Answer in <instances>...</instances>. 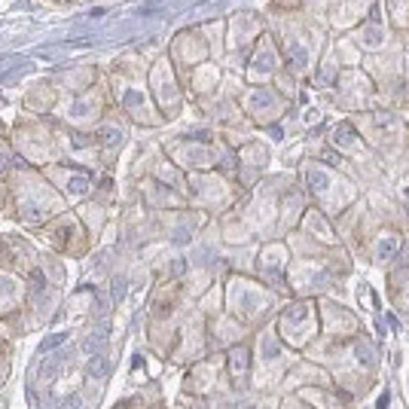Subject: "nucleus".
I'll return each instance as SVG.
<instances>
[{
    "label": "nucleus",
    "mask_w": 409,
    "mask_h": 409,
    "mask_svg": "<svg viewBox=\"0 0 409 409\" xmlns=\"http://www.w3.org/2000/svg\"><path fill=\"white\" fill-rule=\"evenodd\" d=\"M104 342H107V336H104V330H98L95 336H89L86 342H83V351L86 354H98L101 348H104Z\"/></svg>",
    "instance_id": "obj_1"
},
{
    "label": "nucleus",
    "mask_w": 409,
    "mask_h": 409,
    "mask_svg": "<svg viewBox=\"0 0 409 409\" xmlns=\"http://www.w3.org/2000/svg\"><path fill=\"white\" fill-rule=\"evenodd\" d=\"M86 372L92 379H101L107 372V357H92V360H89V367H86Z\"/></svg>",
    "instance_id": "obj_2"
},
{
    "label": "nucleus",
    "mask_w": 409,
    "mask_h": 409,
    "mask_svg": "<svg viewBox=\"0 0 409 409\" xmlns=\"http://www.w3.org/2000/svg\"><path fill=\"white\" fill-rule=\"evenodd\" d=\"M394 247H397V242H394V238H385V242H382V247H379V257H382V260H388Z\"/></svg>",
    "instance_id": "obj_3"
},
{
    "label": "nucleus",
    "mask_w": 409,
    "mask_h": 409,
    "mask_svg": "<svg viewBox=\"0 0 409 409\" xmlns=\"http://www.w3.org/2000/svg\"><path fill=\"white\" fill-rule=\"evenodd\" d=\"M122 293H126V281L116 278V284H113V299H122Z\"/></svg>",
    "instance_id": "obj_4"
},
{
    "label": "nucleus",
    "mask_w": 409,
    "mask_h": 409,
    "mask_svg": "<svg viewBox=\"0 0 409 409\" xmlns=\"http://www.w3.org/2000/svg\"><path fill=\"white\" fill-rule=\"evenodd\" d=\"M76 406H79V397H76V394H71V397L61 403V409H76Z\"/></svg>",
    "instance_id": "obj_5"
}]
</instances>
